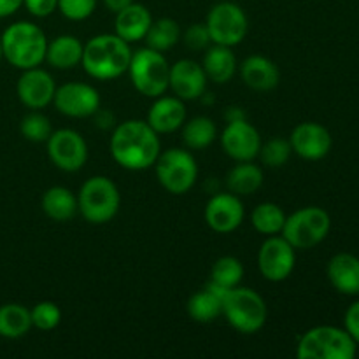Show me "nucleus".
Masks as SVG:
<instances>
[{
  "label": "nucleus",
  "instance_id": "obj_26",
  "mask_svg": "<svg viewBox=\"0 0 359 359\" xmlns=\"http://www.w3.org/2000/svg\"><path fill=\"white\" fill-rule=\"evenodd\" d=\"M41 207L46 216L56 223L74 219L76 214L79 212L77 195H74L65 186H53V188L46 189L41 200Z\"/></svg>",
  "mask_w": 359,
  "mask_h": 359
},
{
  "label": "nucleus",
  "instance_id": "obj_31",
  "mask_svg": "<svg viewBox=\"0 0 359 359\" xmlns=\"http://www.w3.org/2000/svg\"><path fill=\"white\" fill-rule=\"evenodd\" d=\"M251 223L258 233L265 237L279 235L286 223V214L277 203L263 202L256 205L251 212Z\"/></svg>",
  "mask_w": 359,
  "mask_h": 359
},
{
  "label": "nucleus",
  "instance_id": "obj_2",
  "mask_svg": "<svg viewBox=\"0 0 359 359\" xmlns=\"http://www.w3.org/2000/svg\"><path fill=\"white\" fill-rule=\"evenodd\" d=\"M132 53L128 42L116 34H100L84 44L81 65L93 79H118L128 70Z\"/></svg>",
  "mask_w": 359,
  "mask_h": 359
},
{
  "label": "nucleus",
  "instance_id": "obj_30",
  "mask_svg": "<svg viewBox=\"0 0 359 359\" xmlns=\"http://www.w3.org/2000/svg\"><path fill=\"white\" fill-rule=\"evenodd\" d=\"M181 37V27H179L177 21L172 20V18H160L156 21L153 20L144 41H146L147 48L165 53L174 48Z\"/></svg>",
  "mask_w": 359,
  "mask_h": 359
},
{
  "label": "nucleus",
  "instance_id": "obj_9",
  "mask_svg": "<svg viewBox=\"0 0 359 359\" xmlns=\"http://www.w3.org/2000/svg\"><path fill=\"white\" fill-rule=\"evenodd\" d=\"M332 217L321 207H304L286 216L283 235L294 249H312L321 244L330 233Z\"/></svg>",
  "mask_w": 359,
  "mask_h": 359
},
{
  "label": "nucleus",
  "instance_id": "obj_36",
  "mask_svg": "<svg viewBox=\"0 0 359 359\" xmlns=\"http://www.w3.org/2000/svg\"><path fill=\"white\" fill-rule=\"evenodd\" d=\"M98 0H58V11L70 21H84L95 13Z\"/></svg>",
  "mask_w": 359,
  "mask_h": 359
},
{
  "label": "nucleus",
  "instance_id": "obj_21",
  "mask_svg": "<svg viewBox=\"0 0 359 359\" xmlns=\"http://www.w3.org/2000/svg\"><path fill=\"white\" fill-rule=\"evenodd\" d=\"M151 23H153V16L149 9L142 4L132 2L125 9L116 13L114 34L132 44V42L144 41Z\"/></svg>",
  "mask_w": 359,
  "mask_h": 359
},
{
  "label": "nucleus",
  "instance_id": "obj_35",
  "mask_svg": "<svg viewBox=\"0 0 359 359\" xmlns=\"http://www.w3.org/2000/svg\"><path fill=\"white\" fill-rule=\"evenodd\" d=\"M32 316V326H35L41 332H51V330L58 328L62 323V311L53 302H39L30 309Z\"/></svg>",
  "mask_w": 359,
  "mask_h": 359
},
{
  "label": "nucleus",
  "instance_id": "obj_15",
  "mask_svg": "<svg viewBox=\"0 0 359 359\" xmlns=\"http://www.w3.org/2000/svg\"><path fill=\"white\" fill-rule=\"evenodd\" d=\"M56 83L51 74L39 67L23 70L16 84V93L21 104L32 111H41L53 104L56 93Z\"/></svg>",
  "mask_w": 359,
  "mask_h": 359
},
{
  "label": "nucleus",
  "instance_id": "obj_6",
  "mask_svg": "<svg viewBox=\"0 0 359 359\" xmlns=\"http://www.w3.org/2000/svg\"><path fill=\"white\" fill-rule=\"evenodd\" d=\"M358 344L346 328L337 326H316L302 335L297 346L300 359H353Z\"/></svg>",
  "mask_w": 359,
  "mask_h": 359
},
{
  "label": "nucleus",
  "instance_id": "obj_19",
  "mask_svg": "<svg viewBox=\"0 0 359 359\" xmlns=\"http://www.w3.org/2000/svg\"><path fill=\"white\" fill-rule=\"evenodd\" d=\"M147 123L151 128L161 135V133H174L184 125L186 121V107L184 100L179 97H156L154 104L151 105L147 112Z\"/></svg>",
  "mask_w": 359,
  "mask_h": 359
},
{
  "label": "nucleus",
  "instance_id": "obj_18",
  "mask_svg": "<svg viewBox=\"0 0 359 359\" xmlns=\"http://www.w3.org/2000/svg\"><path fill=\"white\" fill-rule=\"evenodd\" d=\"M168 88L181 100H196L202 98L207 90V74L200 63L189 58L177 60L170 65Z\"/></svg>",
  "mask_w": 359,
  "mask_h": 359
},
{
  "label": "nucleus",
  "instance_id": "obj_13",
  "mask_svg": "<svg viewBox=\"0 0 359 359\" xmlns=\"http://www.w3.org/2000/svg\"><path fill=\"white\" fill-rule=\"evenodd\" d=\"M56 111L69 118H90L100 109V95L88 83H67L56 88Z\"/></svg>",
  "mask_w": 359,
  "mask_h": 359
},
{
  "label": "nucleus",
  "instance_id": "obj_16",
  "mask_svg": "<svg viewBox=\"0 0 359 359\" xmlns=\"http://www.w3.org/2000/svg\"><path fill=\"white\" fill-rule=\"evenodd\" d=\"M290 144L293 153L309 161L323 160L332 149V133L328 128L314 121H304L291 132Z\"/></svg>",
  "mask_w": 359,
  "mask_h": 359
},
{
  "label": "nucleus",
  "instance_id": "obj_7",
  "mask_svg": "<svg viewBox=\"0 0 359 359\" xmlns=\"http://www.w3.org/2000/svg\"><path fill=\"white\" fill-rule=\"evenodd\" d=\"M126 72L130 74L133 88L144 97L156 98L168 90L170 63L167 62L163 53L156 49L140 48L132 53Z\"/></svg>",
  "mask_w": 359,
  "mask_h": 359
},
{
  "label": "nucleus",
  "instance_id": "obj_3",
  "mask_svg": "<svg viewBox=\"0 0 359 359\" xmlns=\"http://www.w3.org/2000/svg\"><path fill=\"white\" fill-rule=\"evenodd\" d=\"M0 44L4 58L20 70L39 67L46 62L48 39L44 30L30 21H16L9 25L0 37Z\"/></svg>",
  "mask_w": 359,
  "mask_h": 359
},
{
  "label": "nucleus",
  "instance_id": "obj_5",
  "mask_svg": "<svg viewBox=\"0 0 359 359\" xmlns=\"http://www.w3.org/2000/svg\"><path fill=\"white\" fill-rule=\"evenodd\" d=\"M223 316L231 328L251 335L265 326L269 311L262 294L251 287L237 286L224 293Z\"/></svg>",
  "mask_w": 359,
  "mask_h": 359
},
{
  "label": "nucleus",
  "instance_id": "obj_25",
  "mask_svg": "<svg viewBox=\"0 0 359 359\" xmlns=\"http://www.w3.org/2000/svg\"><path fill=\"white\" fill-rule=\"evenodd\" d=\"M84 44L74 35H58L48 42L46 49V62L58 70H70L81 65Z\"/></svg>",
  "mask_w": 359,
  "mask_h": 359
},
{
  "label": "nucleus",
  "instance_id": "obj_41",
  "mask_svg": "<svg viewBox=\"0 0 359 359\" xmlns=\"http://www.w3.org/2000/svg\"><path fill=\"white\" fill-rule=\"evenodd\" d=\"M104 2V6L107 7L111 13H119L121 9H125L126 6H130V4L133 2V0H102Z\"/></svg>",
  "mask_w": 359,
  "mask_h": 359
},
{
  "label": "nucleus",
  "instance_id": "obj_42",
  "mask_svg": "<svg viewBox=\"0 0 359 359\" xmlns=\"http://www.w3.org/2000/svg\"><path fill=\"white\" fill-rule=\"evenodd\" d=\"M2 58H4V55H2V44H0V62H2Z\"/></svg>",
  "mask_w": 359,
  "mask_h": 359
},
{
  "label": "nucleus",
  "instance_id": "obj_39",
  "mask_svg": "<svg viewBox=\"0 0 359 359\" xmlns=\"http://www.w3.org/2000/svg\"><path fill=\"white\" fill-rule=\"evenodd\" d=\"M344 326H346V332L354 339V342L359 344V300L347 309Z\"/></svg>",
  "mask_w": 359,
  "mask_h": 359
},
{
  "label": "nucleus",
  "instance_id": "obj_40",
  "mask_svg": "<svg viewBox=\"0 0 359 359\" xmlns=\"http://www.w3.org/2000/svg\"><path fill=\"white\" fill-rule=\"evenodd\" d=\"M23 6V0H0V18H9Z\"/></svg>",
  "mask_w": 359,
  "mask_h": 359
},
{
  "label": "nucleus",
  "instance_id": "obj_24",
  "mask_svg": "<svg viewBox=\"0 0 359 359\" xmlns=\"http://www.w3.org/2000/svg\"><path fill=\"white\" fill-rule=\"evenodd\" d=\"M202 67L207 74V79L217 84L230 83L238 70L237 56H235L233 49L221 44H210L205 49Z\"/></svg>",
  "mask_w": 359,
  "mask_h": 359
},
{
  "label": "nucleus",
  "instance_id": "obj_23",
  "mask_svg": "<svg viewBox=\"0 0 359 359\" xmlns=\"http://www.w3.org/2000/svg\"><path fill=\"white\" fill-rule=\"evenodd\" d=\"M228 290H221V287L214 286L212 283L207 284L202 291L193 294L188 300L186 311L188 316L196 323H212L223 314V298Z\"/></svg>",
  "mask_w": 359,
  "mask_h": 359
},
{
  "label": "nucleus",
  "instance_id": "obj_29",
  "mask_svg": "<svg viewBox=\"0 0 359 359\" xmlns=\"http://www.w3.org/2000/svg\"><path fill=\"white\" fill-rule=\"evenodd\" d=\"M32 328L30 309L20 304H6L0 307V337L21 339Z\"/></svg>",
  "mask_w": 359,
  "mask_h": 359
},
{
  "label": "nucleus",
  "instance_id": "obj_34",
  "mask_svg": "<svg viewBox=\"0 0 359 359\" xmlns=\"http://www.w3.org/2000/svg\"><path fill=\"white\" fill-rule=\"evenodd\" d=\"M291 153H293V149H291L290 140L276 137V139H270V140H266L265 144H262L258 156L262 158V161L265 167L279 168V167H284V165L287 163Z\"/></svg>",
  "mask_w": 359,
  "mask_h": 359
},
{
  "label": "nucleus",
  "instance_id": "obj_10",
  "mask_svg": "<svg viewBox=\"0 0 359 359\" xmlns=\"http://www.w3.org/2000/svg\"><path fill=\"white\" fill-rule=\"evenodd\" d=\"M205 27L212 39V44L233 48L241 44L248 35L249 20L238 4L224 0L210 7Z\"/></svg>",
  "mask_w": 359,
  "mask_h": 359
},
{
  "label": "nucleus",
  "instance_id": "obj_20",
  "mask_svg": "<svg viewBox=\"0 0 359 359\" xmlns=\"http://www.w3.org/2000/svg\"><path fill=\"white\" fill-rule=\"evenodd\" d=\"M242 81L248 88L255 91H272L279 84V67L270 58L262 55L248 56L238 67Z\"/></svg>",
  "mask_w": 359,
  "mask_h": 359
},
{
  "label": "nucleus",
  "instance_id": "obj_4",
  "mask_svg": "<svg viewBox=\"0 0 359 359\" xmlns=\"http://www.w3.org/2000/svg\"><path fill=\"white\" fill-rule=\"evenodd\" d=\"M79 214L91 224H105L116 217L121 207L118 186L105 175H95L83 182L77 193Z\"/></svg>",
  "mask_w": 359,
  "mask_h": 359
},
{
  "label": "nucleus",
  "instance_id": "obj_38",
  "mask_svg": "<svg viewBox=\"0 0 359 359\" xmlns=\"http://www.w3.org/2000/svg\"><path fill=\"white\" fill-rule=\"evenodd\" d=\"M23 6L35 18H48L58 9V0H23Z\"/></svg>",
  "mask_w": 359,
  "mask_h": 359
},
{
  "label": "nucleus",
  "instance_id": "obj_37",
  "mask_svg": "<svg viewBox=\"0 0 359 359\" xmlns=\"http://www.w3.org/2000/svg\"><path fill=\"white\" fill-rule=\"evenodd\" d=\"M182 41H184L186 48L191 49V51H205L212 44V39H210L205 23H195L188 27V30L182 35Z\"/></svg>",
  "mask_w": 359,
  "mask_h": 359
},
{
  "label": "nucleus",
  "instance_id": "obj_8",
  "mask_svg": "<svg viewBox=\"0 0 359 359\" xmlns=\"http://www.w3.org/2000/svg\"><path fill=\"white\" fill-rule=\"evenodd\" d=\"M153 167L158 182L172 195H186L198 177V165L188 149L170 147L158 154Z\"/></svg>",
  "mask_w": 359,
  "mask_h": 359
},
{
  "label": "nucleus",
  "instance_id": "obj_14",
  "mask_svg": "<svg viewBox=\"0 0 359 359\" xmlns=\"http://www.w3.org/2000/svg\"><path fill=\"white\" fill-rule=\"evenodd\" d=\"M262 144L259 132L245 118L228 121L221 133V146L235 161H252L258 158Z\"/></svg>",
  "mask_w": 359,
  "mask_h": 359
},
{
  "label": "nucleus",
  "instance_id": "obj_28",
  "mask_svg": "<svg viewBox=\"0 0 359 359\" xmlns=\"http://www.w3.org/2000/svg\"><path fill=\"white\" fill-rule=\"evenodd\" d=\"M182 128V142L188 149L202 151L207 149L217 137V126L207 116H195L184 121Z\"/></svg>",
  "mask_w": 359,
  "mask_h": 359
},
{
  "label": "nucleus",
  "instance_id": "obj_33",
  "mask_svg": "<svg viewBox=\"0 0 359 359\" xmlns=\"http://www.w3.org/2000/svg\"><path fill=\"white\" fill-rule=\"evenodd\" d=\"M20 132L30 142H46L53 133V125L48 116L39 111H32L21 119Z\"/></svg>",
  "mask_w": 359,
  "mask_h": 359
},
{
  "label": "nucleus",
  "instance_id": "obj_11",
  "mask_svg": "<svg viewBox=\"0 0 359 359\" xmlns=\"http://www.w3.org/2000/svg\"><path fill=\"white\" fill-rule=\"evenodd\" d=\"M48 158L63 172H77L88 160V144L79 132L72 128L53 130L46 140Z\"/></svg>",
  "mask_w": 359,
  "mask_h": 359
},
{
  "label": "nucleus",
  "instance_id": "obj_27",
  "mask_svg": "<svg viewBox=\"0 0 359 359\" xmlns=\"http://www.w3.org/2000/svg\"><path fill=\"white\" fill-rule=\"evenodd\" d=\"M263 186V170L252 161H238L226 175L228 191L237 196H248Z\"/></svg>",
  "mask_w": 359,
  "mask_h": 359
},
{
  "label": "nucleus",
  "instance_id": "obj_17",
  "mask_svg": "<svg viewBox=\"0 0 359 359\" xmlns=\"http://www.w3.org/2000/svg\"><path fill=\"white\" fill-rule=\"evenodd\" d=\"M245 217L244 203L233 193H216L205 205V223L216 233H231Z\"/></svg>",
  "mask_w": 359,
  "mask_h": 359
},
{
  "label": "nucleus",
  "instance_id": "obj_1",
  "mask_svg": "<svg viewBox=\"0 0 359 359\" xmlns=\"http://www.w3.org/2000/svg\"><path fill=\"white\" fill-rule=\"evenodd\" d=\"M111 156L119 167L132 172L147 170L161 153L160 135L142 119H128L116 126L109 142Z\"/></svg>",
  "mask_w": 359,
  "mask_h": 359
},
{
  "label": "nucleus",
  "instance_id": "obj_22",
  "mask_svg": "<svg viewBox=\"0 0 359 359\" xmlns=\"http://www.w3.org/2000/svg\"><path fill=\"white\" fill-rule=\"evenodd\" d=\"M328 279L339 293L359 294V258L349 252H339L328 263Z\"/></svg>",
  "mask_w": 359,
  "mask_h": 359
},
{
  "label": "nucleus",
  "instance_id": "obj_32",
  "mask_svg": "<svg viewBox=\"0 0 359 359\" xmlns=\"http://www.w3.org/2000/svg\"><path fill=\"white\" fill-rule=\"evenodd\" d=\"M244 279V265L235 256H221L210 270V283L221 290L237 287Z\"/></svg>",
  "mask_w": 359,
  "mask_h": 359
},
{
  "label": "nucleus",
  "instance_id": "obj_12",
  "mask_svg": "<svg viewBox=\"0 0 359 359\" xmlns=\"http://www.w3.org/2000/svg\"><path fill=\"white\" fill-rule=\"evenodd\" d=\"M297 265V249L283 237L272 235L259 245L258 270L270 283H283L293 273Z\"/></svg>",
  "mask_w": 359,
  "mask_h": 359
}]
</instances>
